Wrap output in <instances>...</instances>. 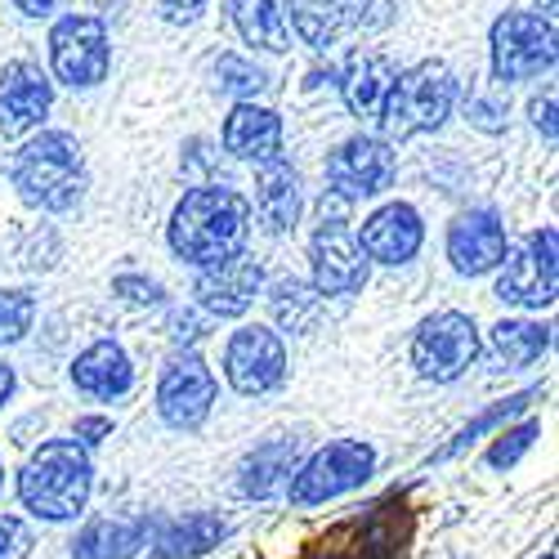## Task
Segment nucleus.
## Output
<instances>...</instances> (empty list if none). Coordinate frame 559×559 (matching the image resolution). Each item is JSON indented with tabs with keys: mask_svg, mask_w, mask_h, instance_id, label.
I'll return each instance as SVG.
<instances>
[{
	"mask_svg": "<svg viewBox=\"0 0 559 559\" xmlns=\"http://www.w3.org/2000/svg\"><path fill=\"white\" fill-rule=\"evenodd\" d=\"M546 349H550V328H542V322H501V328H492V354L510 371L528 367Z\"/></svg>",
	"mask_w": 559,
	"mask_h": 559,
	"instance_id": "nucleus-27",
	"label": "nucleus"
},
{
	"mask_svg": "<svg viewBox=\"0 0 559 559\" xmlns=\"http://www.w3.org/2000/svg\"><path fill=\"white\" fill-rule=\"evenodd\" d=\"M448 255L456 264V273H488L501 264L506 255V228L492 211H465L452 219L448 228Z\"/></svg>",
	"mask_w": 559,
	"mask_h": 559,
	"instance_id": "nucleus-15",
	"label": "nucleus"
},
{
	"mask_svg": "<svg viewBox=\"0 0 559 559\" xmlns=\"http://www.w3.org/2000/svg\"><path fill=\"white\" fill-rule=\"evenodd\" d=\"M479 358V332L465 313H435L412 341V362L426 381H456Z\"/></svg>",
	"mask_w": 559,
	"mask_h": 559,
	"instance_id": "nucleus-6",
	"label": "nucleus"
},
{
	"mask_svg": "<svg viewBox=\"0 0 559 559\" xmlns=\"http://www.w3.org/2000/svg\"><path fill=\"white\" fill-rule=\"evenodd\" d=\"M14 5H19L23 14L40 19V14H55V5H59V0H14Z\"/></svg>",
	"mask_w": 559,
	"mask_h": 559,
	"instance_id": "nucleus-38",
	"label": "nucleus"
},
{
	"mask_svg": "<svg viewBox=\"0 0 559 559\" xmlns=\"http://www.w3.org/2000/svg\"><path fill=\"white\" fill-rule=\"evenodd\" d=\"M224 148L247 162H273L277 148H283V121L269 108L238 104L224 121Z\"/></svg>",
	"mask_w": 559,
	"mask_h": 559,
	"instance_id": "nucleus-18",
	"label": "nucleus"
},
{
	"mask_svg": "<svg viewBox=\"0 0 559 559\" xmlns=\"http://www.w3.org/2000/svg\"><path fill=\"white\" fill-rule=\"evenodd\" d=\"M399 68L390 55H354V63L345 68V104L354 117H381V104L390 95V85H394Z\"/></svg>",
	"mask_w": 559,
	"mask_h": 559,
	"instance_id": "nucleus-19",
	"label": "nucleus"
},
{
	"mask_svg": "<svg viewBox=\"0 0 559 559\" xmlns=\"http://www.w3.org/2000/svg\"><path fill=\"white\" fill-rule=\"evenodd\" d=\"M394 175V153L385 139H367V134H354L345 144L328 157V179L341 202L349 198H377Z\"/></svg>",
	"mask_w": 559,
	"mask_h": 559,
	"instance_id": "nucleus-12",
	"label": "nucleus"
},
{
	"mask_svg": "<svg viewBox=\"0 0 559 559\" xmlns=\"http://www.w3.org/2000/svg\"><path fill=\"white\" fill-rule=\"evenodd\" d=\"M550 5H555V0H546V10H550Z\"/></svg>",
	"mask_w": 559,
	"mask_h": 559,
	"instance_id": "nucleus-40",
	"label": "nucleus"
},
{
	"mask_svg": "<svg viewBox=\"0 0 559 559\" xmlns=\"http://www.w3.org/2000/svg\"><path fill=\"white\" fill-rule=\"evenodd\" d=\"M157 10L166 23H193L206 10V0H157Z\"/></svg>",
	"mask_w": 559,
	"mask_h": 559,
	"instance_id": "nucleus-35",
	"label": "nucleus"
},
{
	"mask_svg": "<svg viewBox=\"0 0 559 559\" xmlns=\"http://www.w3.org/2000/svg\"><path fill=\"white\" fill-rule=\"evenodd\" d=\"M362 283H367V260L349 219H341V211L336 215L322 211V224L313 233V287L322 296H345L358 292Z\"/></svg>",
	"mask_w": 559,
	"mask_h": 559,
	"instance_id": "nucleus-9",
	"label": "nucleus"
},
{
	"mask_svg": "<svg viewBox=\"0 0 559 559\" xmlns=\"http://www.w3.org/2000/svg\"><path fill=\"white\" fill-rule=\"evenodd\" d=\"M371 465H377V456H371L367 443L358 439H336L322 448L305 471L296 475L292 484V501L296 506H318V501H332L349 488H358L367 475H371Z\"/></svg>",
	"mask_w": 559,
	"mask_h": 559,
	"instance_id": "nucleus-7",
	"label": "nucleus"
},
{
	"mask_svg": "<svg viewBox=\"0 0 559 559\" xmlns=\"http://www.w3.org/2000/svg\"><path fill=\"white\" fill-rule=\"evenodd\" d=\"M32 296L27 292H0V345H14L32 332Z\"/></svg>",
	"mask_w": 559,
	"mask_h": 559,
	"instance_id": "nucleus-29",
	"label": "nucleus"
},
{
	"mask_svg": "<svg viewBox=\"0 0 559 559\" xmlns=\"http://www.w3.org/2000/svg\"><path fill=\"white\" fill-rule=\"evenodd\" d=\"M144 542V528L126 520H99L76 537V559H130Z\"/></svg>",
	"mask_w": 559,
	"mask_h": 559,
	"instance_id": "nucleus-26",
	"label": "nucleus"
},
{
	"mask_svg": "<svg viewBox=\"0 0 559 559\" xmlns=\"http://www.w3.org/2000/svg\"><path fill=\"white\" fill-rule=\"evenodd\" d=\"M533 439H537V421H524L520 430H506L497 443H492V452H488V465H497V471H501V465H515L528 448H533Z\"/></svg>",
	"mask_w": 559,
	"mask_h": 559,
	"instance_id": "nucleus-31",
	"label": "nucleus"
},
{
	"mask_svg": "<svg viewBox=\"0 0 559 559\" xmlns=\"http://www.w3.org/2000/svg\"><path fill=\"white\" fill-rule=\"evenodd\" d=\"M117 292L130 296L134 305H157L162 300V287L157 283H144V277H117Z\"/></svg>",
	"mask_w": 559,
	"mask_h": 559,
	"instance_id": "nucleus-34",
	"label": "nucleus"
},
{
	"mask_svg": "<svg viewBox=\"0 0 559 559\" xmlns=\"http://www.w3.org/2000/svg\"><path fill=\"white\" fill-rule=\"evenodd\" d=\"M255 292H260V264H255L251 255H242V251L228 255V260H219V264H206L202 277H198V300H202V309H211V313H219V318L247 313L251 300H255Z\"/></svg>",
	"mask_w": 559,
	"mask_h": 559,
	"instance_id": "nucleus-14",
	"label": "nucleus"
},
{
	"mask_svg": "<svg viewBox=\"0 0 559 559\" xmlns=\"http://www.w3.org/2000/svg\"><path fill=\"white\" fill-rule=\"evenodd\" d=\"M546 559H555V555H546Z\"/></svg>",
	"mask_w": 559,
	"mask_h": 559,
	"instance_id": "nucleus-41",
	"label": "nucleus"
},
{
	"mask_svg": "<svg viewBox=\"0 0 559 559\" xmlns=\"http://www.w3.org/2000/svg\"><path fill=\"white\" fill-rule=\"evenodd\" d=\"M224 537H228V524L219 515H183L162 533L157 559H198V555L215 550Z\"/></svg>",
	"mask_w": 559,
	"mask_h": 559,
	"instance_id": "nucleus-24",
	"label": "nucleus"
},
{
	"mask_svg": "<svg viewBox=\"0 0 559 559\" xmlns=\"http://www.w3.org/2000/svg\"><path fill=\"white\" fill-rule=\"evenodd\" d=\"M50 59L59 81L99 85L108 76V27L90 14H72L50 32Z\"/></svg>",
	"mask_w": 559,
	"mask_h": 559,
	"instance_id": "nucleus-10",
	"label": "nucleus"
},
{
	"mask_svg": "<svg viewBox=\"0 0 559 559\" xmlns=\"http://www.w3.org/2000/svg\"><path fill=\"white\" fill-rule=\"evenodd\" d=\"M292 471H296V439L264 443L242 465V492L247 497H269V492H277V488L287 484Z\"/></svg>",
	"mask_w": 559,
	"mask_h": 559,
	"instance_id": "nucleus-25",
	"label": "nucleus"
},
{
	"mask_svg": "<svg viewBox=\"0 0 559 559\" xmlns=\"http://www.w3.org/2000/svg\"><path fill=\"white\" fill-rule=\"evenodd\" d=\"M255 211H260L269 233H287L296 224V215H300V179L283 157L264 162L260 183H255Z\"/></svg>",
	"mask_w": 559,
	"mask_h": 559,
	"instance_id": "nucleus-20",
	"label": "nucleus"
},
{
	"mask_svg": "<svg viewBox=\"0 0 559 559\" xmlns=\"http://www.w3.org/2000/svg\"><path fill=\"white\" fill-rule=\"evenodd\" d=\"M14 189L40 211H68L85 189V166L72 134H40L14 157Z\"/></svg>",
	"mask_w": 559,
	"mask_h": 559,
	"instance_id": "nucleus-3",
	"label": "nucleus"
},
{
	"mask_svg": "<svg viewBox=\"0 0 559 559\" xmlns=\"http://www.w3.org/2000/svg\"><path fill=\"white\" fill-rule=\"evenodd\" d=\"M224 371H228V385L238 394H264L287 377V349L269 328H247L228 341Z\"/></svg>",
	"mask_w": 559,
	"mask_h": 559,
	"instance_id": "nucleus-13",
	"label": "nucleus"
},
{
	"mask_svg": "<svg viewBox=\"0 0 559 559\" xmlns=\"http://www.w3.org/2000/svg\"><path fill=\"white\" fill-rule=\"evenodd\" d=\"M104 435H112V421H104V416H85V421H76V439L81 443H99Z\"/></svg>",
	"mask_w": 559,
	"mask_h": 559,
	"instance_id": "nucleus-36",
	"label": "nucleus"
},
{
	"mask_svg": "<svg viewBox=\"0 0 559 559\" xmlns=\"http://www.w3.org/2000/svg\"><path fill=\"white\" fill-rule=\"evenodd\" d=\"M292 0H233V23H238L242 40L255 50H287L292 23H287Z\"/></svg>",
	"mask_w": 559,
	"mask_h": 559,
	"instance_id": "nucleus-23",
	"label": "nucleus"
},
{
	"mask_svg": "<svg viewBox=\"0 0 559 559\" xmlns=\"http://www.w3.org/2000/svg\"><path fill=\"white\" fill-rule=\"evenodd\" d=\"M456 99V81L443 63H416L412 72L394 76L390 95L381 104V130L385 139H412V134H426L439 130L452 112Z\"/></svg>",
	"mask_w": 559,
	"mask_h": 559,
	"instance_id": "nucleus-4",
	"label": "nucleus"
},
{
	"mask_svg": "<svg viewBox=\"0 0 559 559\" xmlns=\"http://www.w3.org/2000/svg\"><path fill=\"white\" fill-rule=\"evenodd\" d=\"M421 238H426L421 215H416L412 206H403V202H394V206H385V211H377L367 219L358 247L381 264H407L416 251H421Z\"/></svg>",
	"mask_w": 559,
	"mask_h": 559,
	"instance_id": "nucleus-17",
	"label": "nucleus"
},
{
	"mask_svg": "<svg viewBox=\"0 0 559 559\" xmlns=\"http://www.w3.org/2000/svg\"><path fill=\"white\" fill-rule=\"evenodd\" d=\"M555 68V27L542 14H506L492 27V72L497 81H528Z\"/></svg>",
	"mask_w": 559,
	"mask_h": 559,
	"instance_id": "nucleus-5",
	"label": "nucleus"
},
{
	"mask_svg": "<svg viewBox=\"0 0 559 559\" xmlns=\"http://www.w3.org/2000/svg\"><path fill=\"white\" fill-rule=\"evenodd\" d=\"M358 19H362V0H292L287 23H296V32L322 50V45H332Z\"/></svg>",
	"mask_w": 559,
	"mask_h": 559,
	"instance_id": "nucleus-22",
	"label": "nucleus"
},
{
	"mask_svg": "<svg viewBox=\"0 0 559 559\" xmlns=\"http://www.w3.org/2000/svg\"><path fill=\"white\" fill-rule=\"evenodd\" d=\"M555 228H542L533 233L528 242H520L515 251H506V269L497 277V296L506 305H528V309H542L555 300Z\"/></svg>",
	"mask_w": 559,
	"mask_h": 559,
	"instance_id": "nucleus-8",
	"label": "nucleus"
},
{
	"mask_svg": "<svg viewBox=\"0 0 559 559\" xmlns=\"http://www.w3.org/2000/svg\"><path fill=\"white\" fill-rule=\"evenodd\" d=\"M14 394V371L5 367V362H0V403H5Z\"/></svg>",
	"mask_w": 559,
	"mask_h": 559,
	"instance_id": "nucleus-39",
	"label": "nucleus"
},
{
	"mask_svg": "<svg viewBox=\"0 0 559 559\" xmlns=\"http://www.w3.org/2000/svg\"><path fill=\"white\" fill-rule=\"evenodd\" d=\"M251 206L233 189H193L170 215V247L189 264H219L247 242Z\"/></svg>",
	"mask_w": 559,
	"mask_h": 559,
	"instance_id": "nucleus-1",
	"label": "nucleus"
},
{
	"mask_svg": "<svg viewBox=\"0 0 559 559\" xmlns=\"http://www.w3.org/2000/svg\"><path fill=\"white\" fill-rule=\"evenodd\" d=\"M32 550V528L14 515H0V559H27Z\"/></svg>",
	"mask_w": 559,
	"mask_h": 559,
	"instance_id": "nucleus-32",
	"label": "nucleus"
},
{
	"mask_svg": "<svg viewBox=\"0 0 559 559\" xmlns=\"http://www.w3.org/2000/svg\"><path fill=\"white\" fill-rule=\"evenodd\" d=\"M273 309L283 322H292V332H300V313H305V287L300 283H277L273 287Z\"/></svg>",
	"mask_w": 559,
	"mask_h": 559,
	"instance_id": "nucleus-33",
	"label": "nucleus"
},
{
	"mask_svg": "<svg viewBox=\"0 0 559 559\" xmlns=\"http://www.w3.org/2000/svg\"><path fill=\"white\" fill-rule=\"evenodd\" d=\"M19 492L40 520H72L90 501V456L76 439L40 443L19 475Z\"/></svg>",
	"mask_w": 559,
	"mask_h": 559,
	"instance_id": "nucleus-2",
	"label": "nucleus"
},
{
	"mask_svg": "<svg viewBox=\"0 0 559 559\" xmlns=\"http://www.w3.org/2000/svg\"><path fill=\"white\" fill-rule=\"evenodd\" d=\"M215 403V377L198 354H179L166 362L162 385H157V407L175 430H198Z\"/></svg>",
	"mask_w": 559,
	"mask_h": 559,
	"instance_id": "nucleus-11",
	"label": "nucleus"
},
{
	"mask_svg": "<svg viewBox=\"0 0 559 559\" xmlns=\"http://www.w3.org/2000/svg\"><path fill=\"white\" fill-rule=\"evenodd\" d=\"M130 377H134L130 358H126V349L112 345V341L90 345V349L76 358V367H72L76 390L95 394V399H117V394H126V390H130Z\"/></svg>",
	"mask_w": 559,
	"mask_h": 559,
	"instance_id": "nucleus-21",
	"label": "nucleus"
},
{
	"mask_svg": "<svg viewBox=\"0 0 559 559\" xmlns=\"http://www.w3.org/2000/svg\"><path fill=\"white\" fill-rule=\"evenodd\" d=\"M50 99H55V90L40 68H32V63L5 68V76H0V130L5 134L32 130L45 112H50Z\"/></svg>",
	"mask_w": 559,
	"mask_h": 559,
	"instance_id": "nucleus-16",
	"label": "nucleus"
},
{
	"mask_svg": "<svg viewBox=\"0 0 559 559\" xmlns=\"http://www.w3.org/2000/svg\"><path fill=\"white\" fill-rule=\"evenodd\" d=\"M215 76H219L224 95H260V90H269V72H260V68L247 63V59H233V55L219 59Z\"/></svg>",
	"mask_w": 559,
	"mask_h": 559,
	"instance_id": "nucleus-30",
	"label": "nucleus"
},
{
	"mask_svg": "<svg viewBox=\"0 0 559 559\" xmlns=\"http://www.w3.org/2000/svg\"><path fill=\"white\" fill-rule=\"evenodd\" d=\"M533 399H537V390H528V394H515V399H506V403H497L492 412H484V416H479V421H471V426H465V430L456 435V443H448V448L439 452V461H443V456H456V452H465V448H471V443H475L479 435H488L492 426H501V421H506V416H515V412H524V407H528Z\"/></svg>",
	"mask_w": 559,
	"mask_h": 559,
	"instance_id": "nucleus-28",
	"label": "nucleus"
},
{
	"mask_svg": "<svg viewBox=\"0 0 559 559\" xmlns=\"http://www.w3.org/2000/svg\"><path fill=\"white\" fill-rule=\"evenodd\" d=\"M533 121L546 130V139H555V99H550V95L533 104Z\"/></svg>",
	"mask_w": 559,
	"mask_h": 559,
	"instance_id": "nucleus-37",
	"label": "nucleus"
}]
</instances>
